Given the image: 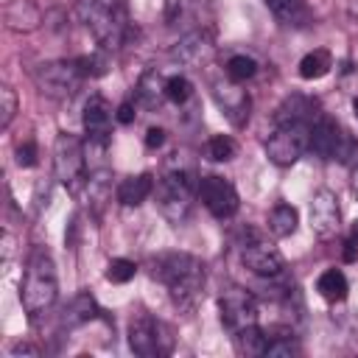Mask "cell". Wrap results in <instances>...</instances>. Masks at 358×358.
<instances>
[{"label":"cell","mask_w":358,"mask_h":358,"mask_svg":"<svg viewBox=\"0 0 358 358\" xmlns=\"http://www.w3.org/2000/svg\"><path fill=\"white\" fill-rule=\"evenodd\" d=\"M151 277L168 288L173 302L190 305L204 288V263L187 252H165L151 260Z\"/></svg>","instance_id":"obj_1"},{"label":"cell","mask_w":358,"mask_h":358,"mask_svg":"<svg viewBox=\"0 0 358 358\" xmlns=\"http://www.w3.org/2000/svg\"><path fill=\"white\" fill-rule=\"evenodd\" d=\"M76 11L103 50H117L131 34L123 0H78Z\"/></svg>","instance_id":"obj_2"},{"label":"cell","mask_w":358,"mask_h":358,"mask_svg":"<svg viewBox=\"0 0 358 358\" xmlns=\"http://www.w3.org/2000/svg\"><path fill=\"white\" fill-rule=\"evenodd\" d=\"M59 294V280H56V263L45 246H36L28 255L22 285H20V302L31 319L45 313Z\"/></svg>","instance_id":"obj_3"},{"label":"cell","mask_w":358,"mask_h":358,"mask_svg":"<svg viewBox=\"0 0 358 358\" xmlns=\"http://www.w3.org/2000/svg\"><path fill=\"white\" fill-rule=\"evenodd\" d=\"M31 76H34L36 90H39L42 95H48V98H56V101L73 98V95L81 90L84 78H87V73H84V67H81L78 59L45 62V64H39Z\"/></svg>","instance_id":"obj_4"},{"label":"cell","mask_w":358,"mask_h":358,"mask_svg":"<svg viewBox=\"0 0 358 358\" xmlns=\"http://www.w3.org/2000/svg\"><path fill=\"white\" fill-rule=\"evenodd\" d=\"M193 196H199V185L187 171H171L157 182V207L171 224H182L187 218Z\"/></svg>","instance_id":"obj_5"},{"label":"cell","mask_w":358,"mask_h":358,"mask_svg":"<svg viewBox=\"0 0 358 358\" xmlns=\"http://www.w3.org/2000/svg\"><path fill=\"white\" fill-rule=\"evenodd\" d=\"M129 347H131V352H137L143 358L168 355L173 350V336L151 313H137L129 322Z\"/></svg>","instance_id":"obj_6"},{"label":"cell","mask_w":358,"mask_h":358,"mask_svg":"<svg viewBox=\"0 0 358 358\" xmlns=\"http://www.w3.org/2000/svg\"><path fill=\"white\" fill-rule=\"evenodd\" d=\"M305 151H310V123H277L266 140V154L280 168L294 165Z\"/></svg>","instance_id":"obj_7"},{"label":"cell","mask_w":358,"mask_h":358,"mask_svg":"<svg viewBox=\"0 0 358 358\" xmlns=\"http://www.w3.org/2000/svg\"><path fill=\"white\" fill-rule=\"evenodd\" d=\"M84 145L76 134L70 131H59L56 143H53V173L56 179L67 187V190H76L84 179Z\"/></svg>","instance_id":"obj_8"},{"label":"cell","mask_w":358,"mask_h":358,"mask_svg":"<svg viewBox=\"0 0 358 358\" xmlns=\"http://www.w3.org/2000/svg\"><path fill=\"white\" fill-rule=\"evenodd\" d=\"M218 313H221V322L229 333L243 330L249 324H257V299L246 288L229 285L218 296Z\"/></svg>","instance_id":"obj_9"},{"label":"cell","mask_w":358,"mask_h":358,"mask_svg":"<svg viewBox=\"0 0 358 358\" xmlns=\"http://www.w3.org/2000/svg\"><path fill=\"white\" fill-rule=\"evenodd\" d=\"M199 199L207 207V213L221 218V221L232 218L238 213V207H241L235 185L229 179H224V176H215V173H210V176H204L199 182Z\"/></svg>","instance_id":"obj_10"},{"label":"cell","mask_w":358,"mask_h":358,"mask_svg":"<svg viewBox=\"0 0 358 358\" xmlns=\"http://www.w3.org/2000/svg\"><path fill=\"white\" fill-rule=\"evenodd\" d=\"M241 260H243V266H246L252 274H257V277H263V280L280 277L282 268H285V260H282L280 249H277L274 243L263 241V238L246 241V243L241 246Z\"/></svg>","instance_id":"obj_11"},{"label":"cell","mask_w":358,"mask_h":358,"mask_svg":"<svg viewBox=\"0 0 358 358\" xmlns=\"http://www.w3.org/2000/svg\"><path fill=\"white\" fill-rule=\"evenodd\" d=\"M338 227H341V210H338L336 193L327 190V187L316 190L313 199H310V229H313V235L327 241V238L338 235Z\"/></svg>","instance_id":"obj_12"},{"label":"cell","mask_w":358,"mask_h":358,"mask_svg":"<svg viewBox=\"0 0 358 358\" xmlns=\"http://www.w3.org/2000/svg\"><path fill=\"white\" fill-rule=\"evenodd\" d=\"M347 137H350V134H347L336 120L319 115V117L313 120V126H310V151H313L316 157H322V159H338V154H341Z\"/></svg>","instance_id":"obj_13"},{"label":"cell","mask_w":358,"mask_h":358,"mask_svg":"<svg viewBox=\"0 0 358 358\" xmlns=\"http://www.w3.org/2000/svg\"><path fill=\"white\" fill-rule=\"evenodd\" d=\"M84 131L95 145H106L112 137V109L101 95H92L84 103Z\"/></svg>","instance_id":"obj_14"},{"label":"cell","mask_w":358,"mask_h":358,"mask_svg":"<svg viewBox=\"0 0 358 358\" xmlns=\"http://www.w3.org/2000/svg\"><path fill=\"white\" fill-rule=\"evenodd\" d=\"M241 84H232L227 78V84L221 81H213V95L215 101L221 103V109L227 112V117L235 123V126H243L246 117H249V95L243 90H238Z\"/></svg>","instance_id":"obj_15"},{"label":"cell","mask_w":358,"mask_h":358,"mask_svg":"<svg viewBox=\"0 0 358 358\" xmlns=\"http://www.w3.org/2000/svg\"><path fill=\"white\" fill-rule=\"evenodd\" d=\"M3 20H6V28L17 34H31L42 25V8L34 0H8L3 8Z\"/></svg>","instance_id":"obj_16"},{"label":"cell","mask_w":358,"mask_h":358,"mask_svg":"<svg viewBox=\"0 0 358 358\" xmlns=\"http://www.w3.org/2000/svg\"><path fill=\"white\" fill-rule=\"evenodd\" d=\"M173 56H176L179 62H185V64L201 67V64L210 62V56H213V39H210V34H207V31H193V34H187V36L176 45Z\"/></svg>","instance_id":"obj_17"},{"label":"cell","mask_w":358,"mask_h":358,"mask_svg":"<svg viewBox=\"0 0 358 358\" xmlns=\"http://www.w3.org/2000/svg\"><path fill=\"white\" fill-rule=\"evenodd\" d=\"M319 117V103L308 95H291L280 103L277 115H274V123H310Z\"/></svg>","instance_id":"obj_18"},{"label":"cell","mask_w":358,"mask_h":358,"mask_svg":"<svg viewBox=\"0 0 358 358\" xmlns=\"http://www.w3.org/2000/svg\"><path fill=\"white\" fill-rule=\"evenodd\" d=\"M263 3L274 14V20L288 28H299V25L310 22V8L305 0H263Z\"/></svg>","instance_id":"obj_19"},{"label":"cell","mask_w":358,"mask_h":358,"mask_svg":"<svg viewBox=\"0 0 358 358\" xmlns=\"http://www.w3.org/2000/svg\"><path fill=\"white\" fill-rule=\"evenodd\" d=\"M154 193V176L148 171L137 173V176H129L117 185V201L126 204V207H137L143 204L148 196Z\"/></svg>","instance_id":"obj_20"},{"label":"cell","mask_w":358,"mask_h":358,"mask_svg":"<svg viewBox=\"0 0 358 358\" xmlns=\"http://www.w3.org/2000/svg\"><path fill=\"white\" fill-rule=\"evenodd\" d=\"M98 316H101V310H98L95 299H92L87 291H81V294H76V296L70 299V305L64 308V313H62V324H64L67 330H73V327H81V324L98 319Z\"/></svg>","instance_id":"obj_21"},{"label":"cell","mask_w":358,"mask_h":358,"mask_svg":"<svg viewBox=\"0 0 358 358\" xmlns=\"http://www.w3.org/2000/svg\"><path fill=\"white\" fill-rule=\"evenodd\" d=\"M137 101L145 109H159L168 98H165V76L157 70H145L143 78L137 81Z\"/></svg>","instance_id":"obj_22"},{"label":"cell","mask_w":358,"mask_h":358,"mask_svg":"<svg viewBox=\"0 0 358 358\" xmlns=\"http://www.w3.org/2000/svg\"><path fill=\"white\" fill-rule=\"evenodd\" d=\"M296 224H299V213H296V207H291V204H274L271 213H268V221H266V227H268V232H271L274 238H288V235H294V232H296Z\"/></svg>","instance_id":"obj_23"},{"label":"cell","mask_w":358,"mask_h":358,"mask_svg":"<svg viewBox=\"0 0 358 358\" xmlns=\"http://www.w3.org/2000/svg\"><path fill=\"white\" fill-rule=\"evenodd\" d=\"M316 291H319L327 302H344L347 294H350V282H347V277H344L341 268H327V271L319 274Z\"/></svg>","instance_id":"obj_24"},{"label":"cell","mask_w":358,"mask_h":358,"mask_svg":"<svg viewBox=\"0 0 358 358\" xmlns=\"http://www.w3.org/2000/svg\"><path fill=\"white\" fill-rule=\"evenodd\" d=\"M330 67H333V56H330V50H324V48H316V50H310V53H305V56L299 59V76H302L305 81L324 78V76L330 73Z\"/></svg>","instance_id":"obj_25"},{"label":"cell","mask_w":358,"mask_h":358,"mask_svg":"<svg viewBox=\"0 0 358 358\" xmlns=\"http://www.w3.org/2000/svg\"><path fill=\"white\" fill-rule=\"evenodd\" d=\"M266 341H268V333H263L257 324H249V327L232 333V344L241 355H263Z\"/></svg>","instance_id":"obj_26"},{"label":"cell","mask_w":358,"mask_h":358,"mask_svg":"<svg viewBox=\"0 0 358 358\" xmlns=\"http://www.w3.org/2000/svg\"><path fill=\"white\" fill-rule=\"evenodd\" d=\"M255 73H257V62L246 53H232L224 64V76L232 84H246L249 78H255Z\"/></svg>","instance_id":"obj_27"},{"label":"cell","mask_w":358,"mask_h":358,"mask_svg":"<svg viewBox=\"0 0 358 358\" xmlns=\"http://www.w3.org/2000/svg\"><path fill=\"white\" fill-rule=\"evenodd\" d=\"M235 151H238V145H235V140L229 134H213L207 140V157L213 162H227V159L235 157Z\"/></svg>","instance_id":"obj_28"},{"label":"cell","mask_w":358,"mask_h":358,"mask_svg":"<svg viewBox=\"0 0 358 358\" xmlns=\"http://www.w3.org/2000/svg\"><path fill=\"white\" fill-rule=\"evenodd\" d=\"M190 95H193V84H190L185 76H179V73L165 76V98H168L171 103H179V106H182Z\"/></svg>","instance_id":"obj_29"},{"label":"cell","mask_w":358,"mask_h":358,"mask_svg":"<svg viewBox=\"0 0 358 358\" xmlns=\"http://www.w3.org/2000/svg\"><path fill=\"white\" fill-rule=\"evenodd\" d=\"M112 196V187H109V173H95L90 182H87V199L90 204L95 207V213H101L103 201Z\"/></svg>","instance_id":"obj_30"},{"label":"cell","mask_w":358,"mask_h":358,"mask_svg":"<svg viewBox=\"0 0 358 358\" xmlns=\"http://www.w3.org/2000/svg\"><path fill=\"white\" fill-rule=\"evenodd\" d=\"M299 352H302V347L296 344V338L291 333H277V336H268L263 355H299Z\"/></svg>","instance_id":"obj_31"},{"label":"cell","mask_w":358,"mask_h":358,"mask_svg":"<svg viewBox=\"0 0 358 358\" xmlns=\"http://www.w3.org/2000/svg\"><path fill=\"white\" fill-rule=\"evenodd\" d=\"M17 106H20L17 92H14L8 84L0 87V129H8V126H11V120H14V115H17Z\"/></svg>","instance_id":"obj_32"},{"label":"cell","mask_w":358,"mask_h":358,"mask_svg":"<svg viewBox=\"0 0 358 358\" xmlns=\"http://www.w3.org/2000/svg\"><path fill=\"white\" fill-rule=\"evenodd\" d=\"M134 274H137V266L131 260H126V257H115L106 266V280L109 282H129Z\"/></svg>","instance_id":"obj_33"},{"label":"cell","mask_w":358,"mask_h":358,"mask_svg":"<svg viewBox=\"0 0 358 358\" xmlns=\"http://www.w3.org/2000/svg\"><path fill=\"white\" fill-rule=\"evenodd\" d=\"M193 3L196 0H165V22L176 25L179 20H185L193 11Z\"/></svg>","instance_id":"obj_34"},{"label":"cell","mask_w":358,"mask_h":358,"mask_svg":"<svg viewBox=\"0 0 358 358\" xmlns=\"http://www.w3.org/2000/svg\"><path fill=\"white\" fill-rule=\"evenodd\" d=\"M17 165H22V168L36 165V143L34 140H25L17 145Z\"/></svg>","instance_id":"obj_35"},{"label":"cell","mask_w":358,"mask_h":358,"mask_svg":"<svg viewBox=\"0 0 358 358\" xmlns=\"http://www.w3.org/2000/svg\"><path fill=\"white\" fill-rule=\"evenodd\" d=\"M115 117H117V123H123V126L131 123V120H134V103H131V101H123V103L117 106V115H115Z\"/></svg>","instance_id":"obj_36"},{"label":"cell","mask_w":358,"mask_h":358,"mask_svg":"<svg viewBox=\"0 0 358 358\" xmlns=\"http://www.w3.org/2000/svg\"><path fill=\"white\" fill-rule=\"evenodd\" d=\"M162 143H165V131L157 129V126H151V129L145 131V145H148V148H159Z\"/></svg>","instance_id":"obj_37"},{"label":"cell","mask_w":358,"mask_h":358,"mask_svg":"<svg viewBox=\"0 0 358 358\" xmlns=\"http://www.w3.org/2000/svg\"><path fill=\"white\" fill-rule=\"evenodd\" d=\"M355 249H358V218H355L352 227H350V238H347V260L355 257Z\"/></svg>","instance_id":"obj_38"},{"label":"cell","mask_w":358,"mask_h":358,"mask_svg":"<svg viewBox=\"0 0 358 358\" xmlns=\"http://www.w3.org/2000/svg\"><path fill=\"white\" fill-rule=\"evenodd\" d=\"M11 355H39V347H34V344H14L11 347Z\"/></svg>","instance_id":"obj_39"},{"label":"cell","mask_w":358,"mask_h":358,"mask_svg":"<svg viewBox=\"0 0 358 358\" xmlns=\"http://www.w3.org/2000/svg\"><path fill=\"white\" fill-rule=\"evenodd\" d=\"M347 17L358 22V0H350V3H347Z\"/></svg>","instance_id":"obj_40"},{"label":"cell","mask_w":358,"mask_h":358,"mask_svg":"<svg viewBox=\"0 0 358 358\" xmlns=\"http://www.w3.org/2000/svg\"><path fill=\"white\" fill-rule=\"evenodd\" d=\"M352 193L358 196V165H355V171H352Z\"/></svg>","instance_id":"obj_41"},{"label":"cell","mask_w":358,"mask_h":358,"mask_svg":"<svg viewBox=\"0 0 358 358\" xmlns=\"http://www.w3.org/2000/svg\"><path fill=\"white\" fill-rule=\"evenodd\" d=\"M352 109H355V117H358V98L352 101Z\"/></svg>","instance_id":"obj_42"}]
</instances>
